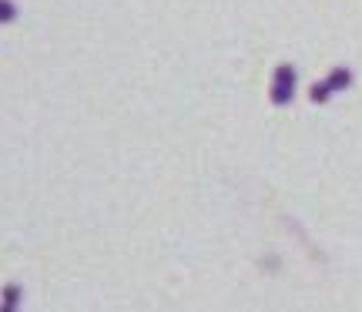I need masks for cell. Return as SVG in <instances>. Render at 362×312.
Wrapping results in <instances>:
<instances>
[{
    "label": "cell",
    "instance_id": "obj_1",
    "mask_svg": "<svg viewBox=\"0 0 362 312\" xmlns=\"http://www.w3.org/2000/svg\"><path fill=\"white\" fill-rule=\"evenodd\" d=\"M275 101H288V94H292V67H282L279 74H275Z\"/></svg>",
    "mask_w": 362,
    "mask_h": 312
},
{
    "label": "cell",
    "instance_id": "obj_2",
    "mask_svg": "<svg viewBox=\"0 0 362 312\" xmlns=\"http://www.w3.org/2000/svg\"><path fill=\"white\" fill-rule=\"evenodd\" d=\"M13 17H17V7L11 0H0V24H11Z\"/></svg>",
    "mask_w": 362,
    "mask_h": 312
}]
</instances>
